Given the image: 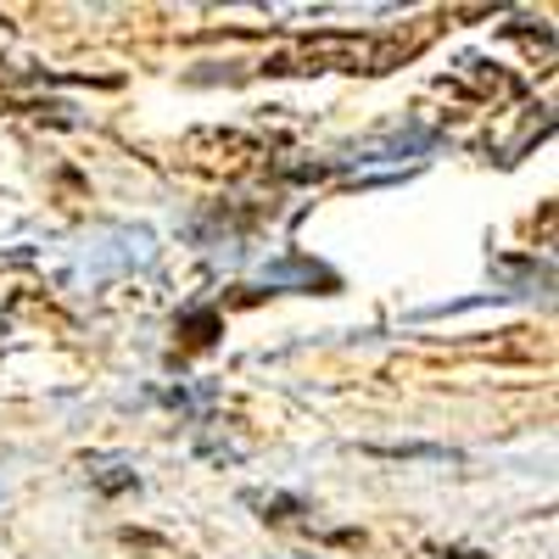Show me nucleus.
Returning <instances> with one entry per match:
<instances>
[{
  "instance_id": "1",
  "label": "nucleus",
  "mask_w": 559,
  "mask_h": 559,
  "mask_svg": "<svg viewBox=\"0 0 559 559\" xmlns=\"http://www.w3.org/2000/svg\"><path fill=\"white\" fill-rule=\"evenodd\" d=\"M241 503L252 509L258 521H269V526H292V521H308V503H302L297 492H280V487H247V492H241Z\"/></svg>"
},
{
  "instance_id": "2",
  "label": "nucleus",
  "mask_w": 559,
  "mask_h": 559,
  "mask_svg": "<svg viewBox=\"0 0 559 559\" xmlns=\"http://www.w3.org/2000/svg\"><path fill=\"white\" fill-rule=\"evenodd\" d=\"M90 481H96L102 498H118V492H134V487H140V476H134L129 459H90Z\"/></svg>"
},
{
  "instance_id": "3",
  "label": "nucleus",
  "mask_w": 559,
  "mask_h": 559,
  "mask_svg": "<svg viewBox=\"0 0 559 559\" xmlns=\"http://www.w3.org/2000/svg\"><path fill=\"white\" fill-rule=\"evenodd\" d=\"M179 331L191 336L197 347H207V342H218V331H224V319H218L213 308H191V313H179Z\"/></svg>"
},
{
  "instance_id": "4",
  "label": "nucleus",
  "mask_w": 559,
  "mask_h": 559,
  "mask_svg": "<svg viewBox=\"0 0 559 559\" xmlns=\"http://www.w3.org/2000/svg\"><path fill=\"white\" fill-rule=\"evenodd\" d=\"M152 397L168 403V408H179V414H202V408L213 403V386H197V392H191V386H157Z\"/></svg>"
},
{
  "instance_id": "5",
  "label": "nucleus",
  "mask_w": 559,
  "mask_h": 559,
  "mask_svg": "<svg viewBox=\"0 0 559 559\" xmlns=\"http://www.w3.org/2000/svg\"><path fill=\"white\" fill-rule=\"evenodd\" d=\"M280 280H302V286H336V280L331 274H324V269H313V263H286V269H269V286H280Z\"/></svg>"
},
{
  "instance_id": "6",
  "label": "nucleus",
  "mask_w": 559,
  "mask_h": 559,
  "mask_svg": "<svg viewBox=\"0 0 559 559\" xmlns=\"http://www.w3.org/2000/svg\"><path fill=\"white\" fill-rule=\"evenodd\" d=\"M376 459H453L448 448H426V442H403V448H364Z\"/></svg>"
},
{
  "instance_id": "7",
  "label": "nucleus",
  "mask_w": 559,
  "mask_h": 559,
  "mask_svg": "<svg viewBox=\"0 0 559 559\" xmlns=\"http://www.w3.org/2000/svg\"><path fill=\"white\" fill-rule=\"evenodd\" d=\"M426 554H431V559H492V554H481V548H459V543H431Z\"/></svg>"
},
{
  "instance_id": "8",
  "label": "nucleus",
  "mask_w": 559,
  "mask_h": 559,
  "mask_svg": "<svg viewBox=\"0 0 559 559\" xmlns=\"http://www.w3.org/2000/svg\"><path fill=\"white\" fill-rule=\"evenodd\" d=\"M129 548H146V554H168V543L163 537H152V532H118Z\"/></svg>"
}]
</instances>
